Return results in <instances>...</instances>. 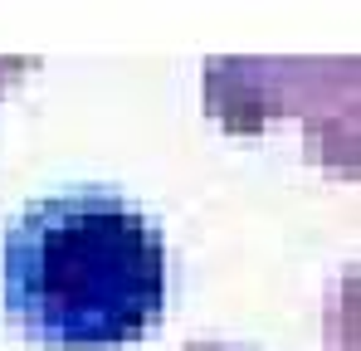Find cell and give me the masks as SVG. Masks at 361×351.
<instances>
[{
    "instance_id": "cell-3",
    "label": "cell",
    "mask_w": 361,
    "mask_h": 351,
    "mask_svg": "<svg viewBox=\"0 0 361 351\" xmlns=\"http://www.w3.org/2000/svg\"><path fill=\"white\" fill-rule=\"evenodd\" d=\"M35 68H39V58H0V93L10 83H20L25 73H35Z\"/></svg>"
},
{
    "instance_id": "cell-4",
    "label": "cell",
    "mask_w": 361,
    "mask_h": 351,
    "mask_svg": "<svg viewBox=\"0 0 361 351\" xmlns=\"http://www.w3.org/2000/svg\"><path fill=\"white\" fill-rule=\"evenodd\" d=\"M185 351H254V347H249V342H210V337H205V342H190Z\"/></svg>"
},
{
    "instance_id": "cell-1",
    "label": "cell",
    "mask_w": 361,
    "mask_h": 351,
    "mask_svg": "<svg viewBox=\"0 0 361 351\" xmlns=\"http://www.w3.org/2000/svg\"><path fill=\"white\" fill-rule=\"evenodd\" d=\"M166 244L118 190L30 200L5 230V312L44 351H118L161 322Z\"/></svg>"
},
{
    "instance_id": "cell-2",
    "label": "cell",
    "mask_w": 361,
    "mask_h": 351,
    "mask_svg": "<svg viewBox=\"0 0 361 351\" xmlns=\"http://www.w3.org/2000/svg\"><path fill=\"white\" fill-rule=\"evenodd\" d=\"M205 113L254 137L274 117H302L312 156L357 171V58H210Z\"/></svg>"
}]
</instances>
